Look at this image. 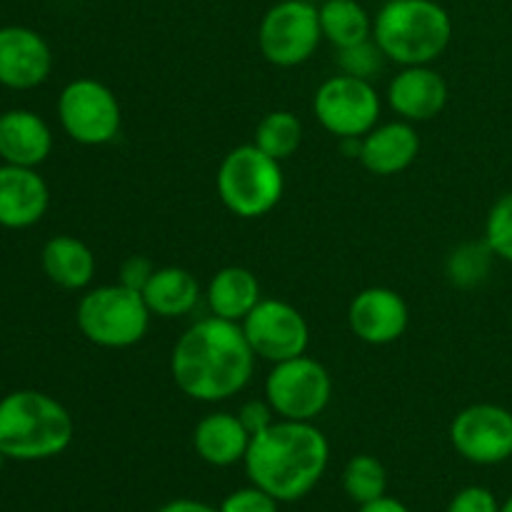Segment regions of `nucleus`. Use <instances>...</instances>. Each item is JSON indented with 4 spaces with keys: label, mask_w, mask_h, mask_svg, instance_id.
Listing matches in <instances>:
<instances>
[{
    "label": "nucleus",
    "mask_w": 512,
    "mask_h": 512,
    "mask_svg": "<svg viewBox=\"0 0 512 512\" xmlns=\"http://www.w3.org/2000/svg\"><path fill=\"white\" fill-rule=\"evenodd\" d=\"M255 353L240 323L198 320L173 345L170 375L183 395L198 403H223L243 393L255 373Z\"/></svg>",
    "instance_id": "1"
},
{
    "label": "nucleus",
    "mask_w": 512,
    "mask_h": 512,
    "mask_svg": "<svg viewBox=\"0 0 512 512\" xmlns=\"http://www.w3.org/2000/svg\"><path fill=\"white\" fill-rule=\"evenodd\" d=\"M243 463L250 485L273 495L278 503H295L323 480L330 443L313 423L278 418L250 438Z\"/></svg>",
    "instance_id": "2"
},
{
    "label": "nucleus",
    "mask_w": 512,
    "mask_h": 512,
    "mask_svg": "<svg viewBox=\"0 0 512 512\" xmlns=\"http://www.w3.org/2000/svg\"><path fill=\"white\" fill-rule=\"evenodd\" d=\"M75 423L63 403L40 390H15L0 400V450L10 460H48L73 443Z\"/></svg>",
    "instance_id": "3"
},
{
    "label": "nucleus",
    "mask_w": 512,
    "mask_h": 512,
    "mask_svg": "<svg viewBox=\"0 0 512 512\" xmlns=\"http://www.w3.org/2000/svg\"><path fill=\"white\" fill-rule=\"evenodd\" d=\"M373 40L400 68L430 65L448 50L453 20L435 0H388L373 18Z\"/></svg>",
    "instance_id": "4"
},
{
    "label": "nucleus",
    "mask_w": 512,
    "mask_h": 512,
    "mask_svg": "<svg viewBox=\"0 0 512 512\" xmlns=\"http://www.w3.org/2000/svg\"><path fill=\"white\" fill-rule=\"evenodd\" d=\"M218 198L243 220H255L278 208L285 190L280 160L270 158L255 143L238 145L218 165L215 175Z\"/></svg>",
    "instance_id": "5"
},
{
    "label": "nucleus",
    "mask_w": 512,
    "mask_h": 512,
    "mask_svg": "<svg viewBox=\"0 0 512 512\" xmlns=\"http://www.w3.org/2000/svg\"><path fill=\"white\" fill-rule=\"evenodd\" d=\"M150 318L153 313L145 305L143 293L120 283L88 290L75 310V323L83 338L108 350L138 345L148 335Z\"/></svg>",
    "instance_id": "6"
},
{
    "label": "nucleus",
    "mask_w": 512,
    "mask_h": 512,
    "mask_svg": "<svg viewBox=\"0 0 512 512\" xmlns=\"http://www.w3.org/2000/svg\"><path fill=\"white\" fill-rule=\"evenodd\" d=\"M320 43V13L310 0H280L260 20L258 48L263 58L278 68L308 63Z\"/></svg>",
    "instance_id": "7"
},
{
    "label": "nucleus",
    "mask_w": 512,
    "mask_h": 512,
    "mask_svg": "<svg viewBox=\"0 0 512 512\" xmlns=\"http://www.w3.org/2000/svg\"><path fill=\"white\" fill-rule=\"evenodd\" d=\"M333 398V378L328 368L308 355L275 363L265 378V400L283 420L313 423L325 413Z\"/></svg>",
    "instance_id": "8"
},
{
    "label": "nucleus",
    "mask_w": 512,
    "mask_h": 512,
    "mask_svg": "<svg viewBox=\"0 0 512 512\" xmlns=\"http://www.w3.org/2000/svg\"><path fill=\"white\" fill-rule=\"evenodd\" d=\"M58 118L70 140L88 148L108 145L123 125L118 95L95 78H75L58 98Z\"/></svg>",
    "instance_id": "9"
},
{
    "label": "nucleus",
    "mask_w": 512,
    "mask_h": 512,
    "mask_svg": "<svg viewBox=\"0 0 512 512\" xmlns=\"http://www.w3.org/2000/svg\"><path fill=\"white\" fill-rule=\"evenodd\" d=\"M383 100L373 80L353 75H333L323 80L313 95V113L318 123L338 140L363 138L378 125Z\"/></svg>",
    "instance_id": "10"
},
{
    "label": "nucleus",
    "mask_w": 512,
    "mask_h": 512,
    "mask_svg": "<svg viewBox=\"0 0 512 512\" xmlns=\"http://www.w3.org/2000/svg\"><path fill=\"white\" fill-rule=\"evenodd\" d=\"M255 358L283 363L305 355L310 345V325L295 305L263 298L240 323Z\"/></svg>",
    "instance_id": "11"
},
{
    "label": "nucleus",
    "mask_w": 512,
    "mask_h": 512,
    "mask_svg": "<svg viewBox=\"0 0 512 512\" xmlns=\"http://www.w3.org/2000/svg\"><path fill=\"white\" fill-rule=\"evenodd\" d=\"M450 443L468 463H505L512 458V413L495 403L468 405L450 423Z\"/></svg>",
    "instance_id": "12"
},
{
    "label": "nucleus",
    "mask_w": 512,
    "mask_h": 512,
    "mask_svg": "<svg viewBox=\"0 0 512 512\" xmlns=\"http://www.w3.org/2000/svg\"><path fill=\"white\" fill-rule=\"evenodd\" d=\"M410 323V308L393 288L373 285L350 300L348 325L358 340L368 345H390L403 338Z\"/></svg>",
    "instance_id": "13"
},
{
    "label": "nucleus",
    "mask_w": 512,
    "mask_h": 512,
    "mask_svg": "<svg viewBox=\"0 0 512 512\" xmlns=\"http://www.w3.org/2000/svg\"><path fill=\"white\" fill-rule=\"evenodd\" d=\"M53 70L48 40L25 25L0 28V85L30 90L45 83Z\"/></svg>",
    "instance_id": "14"
},
{
    "label": "nucleus",
    "mask_w": 512,
    "mask_h": 512,
    "mask_svg": "<svg viewBox=\"0 0 512 512\" xmlns=\"http://www.w3.org/2000/svg\"><path fill=\"white\" fill-rule=\"evenodd\" d=\"M385 98L400 120L428 123L448 105V83L430 65H405L390 78Z\"/></svg>",
    "instance_id": "15"
},
{
    "label": "nucleus",
    "mask_w": 512,
    "mask_h": 512,
    "mask_svg": "<svg viewBox=\"0 0 512 512\" xmlns=\"http://www.w3.org/2000/svg\"><path fill=\"white\" fill-rule=\"evenodd\" d=\"M420 153V135L413 123L408 120H390V123H378L368 135L360 138V165L368 173L398 175L408 170L418 160Z\"/></svg>",
    "instance_id": "16"
},
{
    "label": "nucleus",
    "mask_w": 512,
    "mask_h": 512,
    "mask_svg": "<svg viewBox=\"0 0 512 512\" xmlns=\"http://www.w3.org/2000/svg\"><path fill=\"white\" fill-rule=\"evenodd\" d=\"M50 203L48 183L35 168L0 165V225L10 230L30 228L45 215Z\"/></svg>",
    "instance_id": "17"
},
{
    "label": "nucleus",
    "mask_w": 512,
    "mask_h": 512,
    "mask_svg": "<svg viewBox=\"0 0 512 512\" xmlns=\"http://www.w3.org/2000/svg\"><path fill=\"white\" fill-rule=\"evenodd\" d=\"M53 150V133L48 123L33 110L0 113V158L8 165L38 168Z\"/></svg>",
    "instance_id": "18"
},
{
    "label": "nucleus",
    "mask_w": 512,
    "mask_h": 512,
    "mask_svg": "<svg viewBox=\"0 0 512 512\" xmlns=\"http://www.w3.org/2000/svg\"><path fill=\"white\" fill-rule=\"evenodd\" d=\"M253 435L240 423L238 413H208L193 430V448L203 463L213 468H230L243 463Z\"/></svg>",
    "instance_id": "19"
},
{
    "label": "nucleus",
    "mask_w": 512,
    "mask_h": 512,
    "mask_svg": "<svg viewBox=\"0 0 512 512\" xmlns=\"http://www.w3.org/2000/svg\"><path fill=\"white\" fill-rule=\"evenodd\" d=\"M205 300L215 318L230 320V323H243L250 310L263 300L260 293V280L253 270L243 265H228L220 268L210 278Z\"/></svg>",
    "instance_id": "20"
},
{
    "label": "nucleus",
    "mask_w": 512,
    "mask_h": 512,
    "mask_svg": "<svg viewBox=\"0 0 512 512\" xmlns=\"http://www.w3.org/2000/svg\"><path fill=\"white\" fill-rule=\"evenodd\" d=\"M45 275L63 290H85L95 278V255L75 235H55L40 253Z\"/></svg>",
    "instance_id": "21"
},
{
    "label": "nucleus",
    "mask_w": 512,
    "mask_h": 512,
    "mask_svg": "<svg viewBox=\"0 0 512 512\" xmlns=\"http://www.w3.org/2000/svg\"><path fill=\"white\" fill-rule=\"evenodd\" d=\"M145 305L150 313L158 318L173 320L193 313L200 300V283L190 270L178 265H165L158 268L143 288Z\"/></svg>",
    "instance_id": "22"
},
{
    "label": "nucleus",
    "mask_w": 512,
    "mask_h": 512,
    "mask_svg": "<svg viewBox=\"0 0 512 512\" xmlns=\"http://www.w3.org/2000/svg\"><path fill=\"white\" fill-rule=\"evenodd\" d=\"M318 13L323 40L335 50L373 38V18L358 0H325Z\"/></svg>",
    "instance_id": "23"
},
{
    "label": "nucleus",
    "mask_w": 512,
    "mask_h": 512,
    "mask_svg": "<svg viewBox=\"0 0 512 512\" xmlns=\"http://www.w3.org/2000/svg\"><path fill=\"white\" fill-rule=\"evenodd\" d=\"M253 143L270 158L283 163L298 153L300 143H303V123L290 110H273V113L263 115V120L258 123Z\"/></svg>",
    "instance_id": "24"
},
{
    "label": "nucleus",
    "mask_w": 512,
    "mask_h": 512,
    "mask_svg": "<svg viewBox=\"0 0 512 512\" xmlns=\"http://www.w3.org/2000/svg\"><path fill=\"white\" fill-rule=\"evenodd\" d=\"M493 258L495 253L485 238L480 243L478 240L460 243L458 248L450 250L448 260H445V275H448L450 285H455L460 290L478 288L490 275Z\"/></svg>",
    "instance_id": "25"
},
{
    "label": "nucleus",
    "mask_w": 512,
    "mask_h": 512,
    "mask_svg": "<svg viewBox=\"0 0 512 512\" xmlns=\"http://www.w3.org/2000/svg\"><path fill=\"white\" fill-rule=\"evenodd\" d=\"M343 490L358 505L383 498L388 490V473H385L383 463L368 453L353 455L343 470Z\"/></svg>",
    "instance_id": "26"
},
{
    "label": "nucleus",
    "mask_w": 512,
    "mask_h": 512,
    "mask_svg": "<svg viewBox=\"0 0 512 512\" xmlns=\"http://www.w3.org/2000/svg\"><path fill=\"white\" fill-rule=\"evenodd\" d=\"M385 60L388 58H385L383 50L378 48V43L373 38L348 45V48H338V55H335V63H338L340 73L363 80H373L383 70Z\"/></svg>",
    "instance_id": "27"
},
{
    "label": "nucleus",
    "mask_w": 512,
    "mask_h": 512,
    "mask_svg": "<svg viewBox=\"0 0 512 512\" xmlns=\"http://www.w3.org/2000/svg\"><path fill=\"white\" fill-rule=\"evenodd\" d=\"M485 240L493 248L495 258L512 263V193H505L490 208L485 220Z\"/></svg>",
    "instance_id": "28"
},
{
    "label": "nucleus",
    "mask_w": 512,
    "mask_h": 512,
    "mask_svg": "<svg viewBox=\"0 0 512 512\" xmlns=\"http://www.w3.org/2000/svg\"><path fill=\"white\" fill-rule=\"evenodd\" d=\"M278 500L273 495H268L265 490L255 488H240L235 493H230L228 498L220 503L218 512H280Z\"/></svg>",
    "instance_id": "29"
},
{
    "label": "nucleus",
    "mask_w": 512,
    "mask_h": 512,
    "mask_svg": "<svg viewBox=\"0 0 512 512\" xmlns=\"http://www.w3.org/2000/svg\"><path fill=\"white\" fill-rule=\"evenodd\" d=\"M448 512H500V505L498 498L488 488L470 485V488H463L450 500Z\"/></svg>",
    "instance_id": "30"
},
{
    "label": "nucleus",
    "mask_w": 512,
    "mask_h": 512,
    "mask_svg": "<svg viewBox=\"0 0 512 512\" xmlns=\"http://www.w3.org/2000/svg\"><path fill=\"white\" fill-rule=\"evenodd\" d=\"M155 270L158 268H155L150 258H145V255H130V258H125L123 265H120L118 283L125 285V288L143 293V288L150 283Z\"/></svg>",
    "instance_id": "31"
},
{
    "label": "nucleus",
    "mask_w": 512,
    "mask_h": 512,
    "mask_svg": "<svg viewBox=\"0 0 512 512\" xmlns=\"http://www.w3.org/2000/svg\"><path fill=\"white\" fill-rule=\"evenodd\" d=\"M238 418L250 435H258L263 433L265 428H270V425L278 420V415H275L273 405L263 398V400H248V403L240 405Z\"/></svg>",
    "instance_id": "32"
},
{
    "label": "nucleus",
    "mask_w": 512,
    "mask_h": 512,
    "mask_svg": "<svg viewBox=\"0 0 512 512\" xmlns=\"http://www.w3.org/2000/svg\"><path fill=\"white\" fill-rule=\"evenodd\" d=\"M155 512H218L215 508H210L208 503H200V500H190V498H178L165 503L163 508H158Z\"/></svg>",
    "instance_id": "33"
},
{
    "label": "nucleus",
    "mask_w": 512,
    "mask_h": 512,
    "mask_svg": "<svg viewBox=\"0 0 512 512\" xmlns=\"http://www.w3.org/2000/svg\"><path fill=\"white\" fill-rule=\"evenodd\" d=\"M358 512H410L408 505H403L400 500L390 498V495H383V498L373 500V503L360 505Z\"/></svg>",
    "instance_id": "34"
},
{
    "label": "nucleus",
    "mask_w": 512,
    "mask_h": 512,
    "mask_svg": "<svg viewBox=\"0 0 512 512\" xmlns=\"http://www.w3.org/2000/svg\"><path fill=\"white\" fill-rule=\"evenodd\" d=\"M500 512H512V495H510L508 500H505L503 505H500Z\"/></svg>",
    "instance_id": "35"
},
{
    "label": "nucleus",
    "mask_w": 512,
    "mask_h": 512,
    "mask_svg": "<svg viewBox=\"0 0 512 512\" xmlns=\"http://www.w3.org/2000/svg\"><path fill=\"white\" fill-rule=\"evenodd\" d=\"M3 463H5V453H3V450H0V468H3Z\"/></svg>",
    "instance_id": "36"
}]
</instances>
